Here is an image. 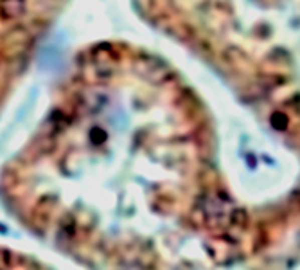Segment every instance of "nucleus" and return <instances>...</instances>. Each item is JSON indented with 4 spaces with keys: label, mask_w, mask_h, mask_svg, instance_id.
I'll use <instances>...</instances> for the list:
<instances>
[{
    "label": "nucleus",
    "mask_w": 300,
    "mask_h": 270,
    "mask_svg": "<svg viewBox=\"0 0 300 270\" xmlns=\"http://www.w3.org/2000/svg\"><path fill=\"white\" fill-rule=\"evenodd\" d=\"M0 270H52L35 257L15 252L9 249H0Z\"/></svg>",
    "instance_id": "nucleus-1"
}]
</instances>
